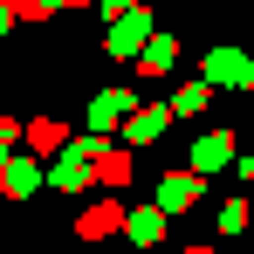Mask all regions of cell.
<instances>
[{"label": "cell", "mask_w": 254, "mask_h": 254, "mask_svg": "<svg viewBox=\"0 0 254 254\" xmlns=\"http://www.w3.org/2000/svg\"><path fill=\"white\" fill-rule=\"evenodd\" d=\"M117 227H124V206H117V199H89V206L76 213V234H83V241H103V234H117Z\"/></svg>", "instance_id": "cell-1"}, {"label": "cell", "mask_w": 254, "mask_h": 254, "mask_svg": "<svg viewBox=\"0 0 254 254\" xmlns=\"http://www.w3.org/2000/svg\"><path fill=\"white\" fill-rule=\"evenodd\" d=\"M35 186H42V165H35V158H14V151L0 158V192H14V199H28Z\"/></svg>", "instance_id": "cell-2"}, {"label": "cell", "mask_w": 254, "mask_h": 254, "mask_svg": "<svg viewBox=\"0 0 254 254\" xmlns=\"http://www.w3.org/2000/svg\"><path fill=\"white\" fill-rule=\"evenodd\" d=\"M89 151H96V144H69V151H55V186H69V192L89 186Z\"/></svg>", "instance_id": "cell-3"}, {"label": "cell", "mask_w": 254, "mask_h": 254, "mask_svg": "<svg viewBox=\"0 0 254 254\" xmlns=\"http://www.w3.org/2000/svg\"><path fill=\"white\" fill-rule=\"evenodd\" d=\"M206 76H213V83H254V69L241 62V48H213V55H206Z\"/></svg>", "instance_id": "cell-4"}, {"label": "cell", "mask_w": 254, "mask_h": 254, "mask_svg": "<svg viewBox=\"0 0 254 254\" xmlns=\"http://www.w3.org/2000/svg\"><path fill=\"white\" fill-rule=\"evenodd\" d=\"M124 234L137 241V248H151V241H165V213H158V206H137V213H124Z\"/></svg>", "instance_id": "cell-5"}, {"label": "cell", "mask_w": 254, "mask_h": 254, "mask_svg": "<svg viewBox=\"0 0 254 254\" xmlns=\"http://www.w3.org/2000/svg\"><path fill=\"white\" fill-rule=\"evenodd\" d=\"M227 151H234V137H227V130H213V137H199V144H192V158H186V165H192V179H206V172L220 165Z\"/></svg>", "instance_id": "cell-6"}, {"label": "cell", "mask_w": 254, "mask_h": 254, "mask_svg": "<svg viewBox=\"0 0 254 254\" xmlns=\"http://www.w3.org/2000/svg\"><path fill=\"white\" fill-rule=\"evenodd\" d=\"M144 28H151V14H124V21L110 28V55H137V48H144Z\"/></svg>", "instance_id": "cell-7"}, {"label": "cell", "mask_w": 254, "mask_h": 254, "mask_svg": "<svg viewBox=\"0 0 254 254\" xmlns=\"http://www.w3.org/2000/svg\"><path fill=\"white\" fill-rule=\"evenodd\" d=\"M165 117H172V110H158V103H144L137 117H124V137H130V144H151V137L165 130Z\"/></svg>", "instance_id": "cell-8"}, {"label": "cell", "mask_w": 254, "mask_h": 254, "mask_svg": "<svg viewBox=\"0 0 254 254\" xmlns=\"http://www.w3.org/2000/svg\"><path fill=\"white\" fill-rule=\"evenodd\" d=\"M124 110H137V103H130V89H103V96H96V103H89V124L103 130V124H117V117H124Z\"/></svg>", "instance_id": "cell-9"}, {"label": "cell", "mask_w": 254, "mask_h": 254, "mask_svg": "<svg viewBox=\"0 0 254 254\" xmlns=\"http://www.w3.org/2000/svg\"><path fill=\"white\" fill-rule=\"evenodd\" d=\"M28 144H35V158H55V151L69 144V130L55 124V117H42V124H28Z\"/></svg>", "instance_id": "cell-10"}, {"label": "cell", "mask_w": 254, "mask_h": 254, "mask_svg": "<svg viewBox=\"0 0 254 254\" xmlns=\"http://www.w3.org/2000/svg\"><path fill=\"white\" fill-rule=\"evenodd\" d=\"M192 192H199V179H192V172H179V179H165V192H158V213H179L186 199H192Z\"/></svg>", "instance_id": "cell-11"}, {"label": "cell", "mask_w": 254, "mask_h": 254, "mask_svg": "<svg viewBox=\"0 0 254 254\" xmlns=\"http://www.w3.org/2000/svg\"><path fill=\"white\" fill-rule=\"evenodd\" d=\"M206 103H213V89H206V83H186V89H179V103H172V117H199Z\"/></svg>", "instance_id": "cell-12"}, {"label": "cell", "mask_w": 254, "mask_h": 254, "mask_svg": "<svg viewBox=\"0 0 254 254\" xmlns=\"http://www.w3.org/2000/svg\"><path fill=\"white\" fill-rule=\"evenodd\" d=\"M137 62H144V76H165L172 62H179V48H172V42H165V35H158V42L144 48V55H137Z\"/></svg>", "instance_id": "cell-13"}, {"label": "cell", "mask_w": 254, "mask_h": 254, "mask_svg": "<svg viewBox=\"0 0 254 254\" xmlns=\"http://www.w3.org/2000/svg\"><path fill=\"white\" fill-rule=\"evenodd\" d=\"M241 227H248V206L227 199V206H220V234H241Z\"/></svg>", "instance_id": "cell-14"}, {"label": "cell", "mask_w": 254, "mask_h": 254, "mask_svg": "<svg viewBox=\"0 0 254 254\" xmlns=\"http://www.w3.org/2000/svg\"><path fill=\"white\" fill-rule=\"evenodd\" d=\"M14 137H21V124H14V117H0V158H7V144H14Z\"/></svg>", "instance_id": "cell-15"}, {"label": "cell", "mask_w": 254, "mask_h": 254, "mask_svg": "<svg viewBox=\"0 0 254 254\" xmlns=\"http://www.w3.org/2000/svg\"><path fill=\"white\" fill-rule=\"evenodd\" d=\"M192 254H213V248H192Z\"/></svg>", "instance_id": "cell-16"}]
</instances>
